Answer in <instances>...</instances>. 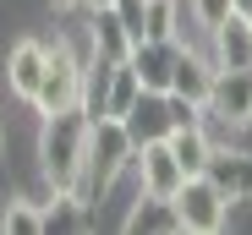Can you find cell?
I'll return each mask as SVG.
<instances>
[{
	"instance_id": "52a82bcc",
	"label": "cell",
	"mask_w": 252,
	"mask_h": 235,
	"mask_svg": "<svg viewBox=\"0 0 252 235\" xmlns=\"http://www.w3.org/2000/svg\"><path fill=\"white\" fill-rule=\"evenodd\" d=\"M176 50H181V38H137V44H132V55H126V71L137 77V88H143V93H170Z\"/></svg>"
},
{
	"instance_id": "30bf717a",
	"label": "cell",
	"mask_w": 252,
	"mask_h": 235,
	"mask_svg": "<svg viewBox=\"0 0 252 235\" xmlns=\"http://www.w3.org/2000/svg\"><path fill=\"white\" fill-rule=\"evenodd\" d=\"M208 60L220 71L225 66H252V17L247 11H230L225 22L208 27Z\"/></svg>"
},
{
	"instance_id": "277c9868",
	"label": "cell",
	"mask_w": 252,
	"mask_h": 235,
	"mask_svg": "<svg viewBox=\"0 0 252 235\" xmlns=\"http://www.w3.org/2000/svg\"><path fill=\"white\" fill-rule=\"evenodd\" d=\"M170 203H176L181 235H220V230L230 224V197H225L208 175H187Z\"/></svg>"
},
{
	"instance_id": "6da1fadb",
	"label": "cell",
	"mask_w": 252,
	"mask_h": 235,
	"mask_svg": "<svg viewBox=\"0 0 252 235\" xmlns=\"http://www.w3.org/2000/svg\"><path fill=\"white\" fill-rule=\"evenodd\" d=\"M88 126L94 121L82 115V104L44 115V126H38V170H44L50 191H77L82 159H88Z\"/></svg>"
},
{
	"instance_id": "5b68a950",
	"label": "cell",
	"mask_w": 252,
	"mask_h": 235,
	"mask_svg": "<svg viewBox=\"0 0 252 235\" xmlns=\"http://www.w3.org/2000/svg\"><path fill=\"white\" fill-rule=\"evenodd\" d=\"M203 121L214 126H252V66H214V82H208V104H203Z\"/></svg>"
},
{
	"instance_id": "8fae6325",
	"label": "cell",
	"mask_w": 252,
	"mask_h": 235,
	"mask_svg": "<svg viewBox=\"0 0 252 235\" xmlns=\"http://www.w3.org/2000/svg\"><path fill=\"white\" fill-rule=\"evenodd\" d=\"M208 82H214V60H208L203 50H192V38L176 50V71H170V93L187 99V104H208Z\"/></svg>"
},
{
	"instance_id": "ac0fdd59",
	"label": "cell",
	"mask_w": 252,
	"mask_h": 235,
	"mask_svg": "<svg viewBox=\"0 0 252 235\" xmlns=\"http://www.w3.org/2000/svg\"><path fill=\"white\" fill-rule=\"evenodd\" d=\"M132 99H137V77L126 71V60H121V66L110 71V99H104V115H110V121H121V115L132 109Z\"/></svg>"
},
{
	"instance_id": "603a6c76",
	"label": "cell",
	"mask_w": 252,
	"mask_h": 235,
	"mask_svg": "<svg viewBox=\"0 0 252 235\" xmlns=\"http://www.w3.org/2000/svg\"><path fill=\"white\" fill-rule=\"evenodd\" d=\"M0 142H6V126H0Z\"/></svg>"
},
{
	"instance_id": "5bb4252c",
	"label": "cell",
	"mask_w": 252,
	"mask_h": 235,
	"mask_svg": "<svg viewBox=\"0 0 252 235\" xmlns=\"http://www.w3.org/2000/svg\"><path fill=\"white\" fill-rule=\"evenodd\" d=\"M126 235H181L176 203L154 197V191H137V203L126 208Z\"/></svg>"
},
{
	"instance_id": "2e32d148",
	"label": "cell",
	"mask_w": 252,
	"mask_h": 235,
	"mask_svg": "<svg viewBox=\"0 0 252 235\" xmlns=\"http://www.w3.org/2000/svg\"><path fill=\"white\" fill-rule=\"evenodd\" d=\"M50 230H88V203H82V191H55L44 203V235Z\"/></svg>"
},
{
	"instance_id": "7402d4cb",
	"label": "cell",
	"mask_w": 252,
	"mask_h": 235,
	"mask_svg": "<svg viewBox=\"0 0 252 235\" xmlns=\"http://www.w3.org/2000/svg\"><path fill=\"white\" fill-rule=\"evenodd\" d=\"M82 6H110V0H82Z\"/></svg>"
},
{
	"instance_id": "9c48e42d",
	"label": "cell",
	"mask_w": 252,
	"mask_h": 235,
	"mask_svg": "<svg viewBox=\"0 0 252 235\" xmlns=\"http://www.w3.org/2000/svg\"><path fill=\"white\" fill-rule=\"evenodd\" d=\"M44 66H50V38H17V44L6 50V82H11V93L33 104Z\"/></svg>"
},
{
	"instance_id": "ba28073f",
	"label": "cell",
	"mask_w": 252,
	"mask_h": 235,
	"mask_svg": "<svg viewBox=\"0 0 252 235\" xmlns=\"http://www.w3.org/2000/svg\"><path fill=\"white\" fill-rule=\"evenodd\" d=\"M121 126H126V137H132V148H137V142H159V137H170V131H176L170 99H164V93H143V88H137L132 109L121 115Z\"/></svg>"
},
{
	"instance_id": "7a4b0ae2",
	"label": "cell",
	"mask_w": 252,
	"mask_h": 235,
	"mask_svg": "<svg viewBox=\"0 0 252 235\" xmlns=\"http://www.w3.org/2000/svg\"><path fill=\"white\" fill-rule=\"evenodd\" d=\"M132 170V137H126V126L121 121H94L88 126V159H82V181H77V191H82V203H99L104 191Z\"/></svg>"
},
{
	"instance_id": "7c38bea8",
	"label": "cell",
	"mask_w": 252,
	"mask_h": 235,
	"mask_svg": "<svg viewBox=\"0 0 252 235\" xmlns=\"http://www.w3.org/2000/svg\"><path fill=\"white\" fill-rule=\"evenodd\" d=\"M203 175L230 197V208L252 197V153H241V148H214V159L203 164Z\"/></svg>"
},
{
	"instance_id": "8992f818",
	"label": "cell",
	"mask_w": 252,
	"mask_h": 235,
	"mask_svg": "<svg viewBox=\"0 0 252 235\" xmlns=\"http://www.w3.org/2000/svg\"><path fill=\"white\" fill-rule=\"evenodd\" d=\"M132 175H137L143 191H154V197H176L181 181H187V170L176 164V153H170V142H164V137L132 148Z\"/></svg>"
},
{
	"instance_id": "4fadbf2b",
	"label": "cell",
	"mask_w": 252,
	"mask_h": 235,
	"mask_svg": "<svg viewBox=\"0 0 252 235\" xmlns=\"http://www.w3.org/2000/svg\"><path fill=\"white\" fill-rule=\"evenodd\" d=\"M94 17H88V27H82V38H88V55H99V60H126V55H132V44H137V38L132 33H126L121 27V17L110 11V6H88Z\"/></svg>"
},
{
	"instance_id": "d6986e66",
	"label": "cell",
	"mask_w": 252,
	"mask_h": 235,
	"mask_svg": "<svg viewBox=\"0 0 252 235\" xmlns=\"http://www.w3.org/2000/svg\"><path fill=\"white\" fill-rule=\"evenodd\" d=\"M187 11H192V22L208 33V27H214V22H225L236 6H230V0H187Z\"/></svg>"
},
{
	"instance_id": "9a60e30c",
	"label": "cell",
	"mask_w": 252,
	"mask_h": 235,
	"mask_svg": "<svg viewBox=\"0 0 252 235\" xmlns=\"http://www.w3.org/2000/svg\"><path fill=\"white\" fill-rule=\"evenodd\" d=\"M164 142H170V153H176V164H181L187 175H203V164L214 159V137L203 131V121H192V126H176V131L164 137Z\"/></svg>"
},
{
	"instance_id": "ffe728a7",
	"label": "cell",
	"mask_w": 252,
	"mask_h": 235,
	"mask_svg": "<svg viewBox=\"0 0 252 235\" xmlns=\"http://www.w3.org/2000/svg\"><path fill=\"white\" fill-rule=\"evenodd\" d=\"M50 6H55V11H71V6H82V0H50Z\"/></svg>"
},
{
	"instance_id": "44dd1931",
	"label": "cell",
	"mask_w": 252,
	"mask_h": 235,
	"mask_svg": "<svg viewBox=\"0 0 252 235\" xmlns=\"http://www.w3.org/2000/svg\"><path fill=\"white\" fill-rule=\"evenodd\" d=\"M230 6H236V11H247V17H252V0H230Z\"/></svg>"
},
{
	"instance_id": "e0dca14e",
	"label": "cell",
	"mask_w": 252,
	"mask_h": 235,
	"mask_svg": "<svg viewBox=\"0 0 252 235\" xmlns=\"http://www.w3.org/2000/svg\"><path fill=\"white\" fill-rule=\"evenodd\" d=\"M0 230L6 235H44V208L28 203V197H11L6 213H0Z\"/></svg>"
},
{
	"instance_id": "3957f363",
	"label": "cell",
	"mask_w": 252,
	"mask_h": 235,
	"mask_svg": "<svg viewBox=\"0 0 252 235\" xmlns=\"http://www.w3.org/2000/svg\"><path fill=\"white\" fill-rule=\"evenodd\" d=\"M82 66H88V38L71 44V38H50V66L38 77V93H33V109L38 115H55L66 104H77L82 93Z\"/></svg>"
}]
</instances>
